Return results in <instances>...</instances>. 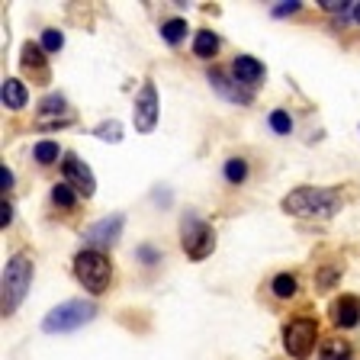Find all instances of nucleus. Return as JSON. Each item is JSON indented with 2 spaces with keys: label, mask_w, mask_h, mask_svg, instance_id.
I'll return each instance as SVG.
<instances>
[{
  "label": "nucleus",
  "mask_w": 360,
  "mask_h": 360,
  "mask_svg": "<svg viewBox=\"0 0 360 360\" xmlns=\"http://www.w3.org/2000/svg\"><path fill=\"white\" fill-rule=\"evenodd\" d=\"M94 135H97L100 142H122V122L120 120H103L100 126H94Z\"/></svg>",
  "instance_id": "nucleus-21"
},
{
  "label": "nucleus",
  "mask_w": 360,
  "mask_h": 360,
  "mask_svg": "<svg viewBox=\"0 0 360 360\" xmlns=\"http://www.w3.org/2000/svg\"><path fill=\"white\" fill-rule=\"evenodd\" d=\"M222 174H225V180H229L232 187H241V184L248 180V161L245 158H229L225 167H222Z\"/></svg>",
  "instance_id": "nucleus-19"
},
{
  "label": "nucleus",
  "mask_w": 360,
  "mask_h": 360,
  "mask_svg": "<svg viewBox=\"0 0 360 360\" xmlns=\"http://www.w3.org/2000/svg\"><path fill=\"white\" fill-rule=\"evenodd\" d=\"M319 357L322 360H347V345L345 341H325Z\"/></svg>",
  "instance_id": "nucleus-25"
},
{
  "label": "nucleus",
  "mask_w": 360,
  "mask_h": 360,
  "mask_svg": "<svg viewBox=\"0 0 360 360\" xmlns=\"http://www.w3.org/2000/svg\"><path fill=\"white\" fill-rule=\"evenodd\" d=\"M0 97H4L7 110H22V106L30 103V87H26L20 77H7L4 87H0Z\"/></svg>",
  "instance_id": "nucleus-13"
},
{
  "label": "nucleus",
  "mask_w": 360,
  "mask_h": 360,
  "mask_svg": "<svg viewBox=\"0 0 360 360\" xmlns=\"http://www.w3.org/2000/svg\"><path fill=\"white\" fill-rule=\"evenodd\" d=\"M158 116H161V100H158V87L151 81L142 84V90L135 94V103H132V122H135V132H155L158 129Z\"/></svg>",
  "instance_id": "nucleus-7"
},
{
  "label": "nucleus",
  "mask_w": 360,
  "mask_h": 360,
  "mask_svg": "<svg viewBox=\"0 0 360 360\" xmlns=\"http://www.w3.org/2000/svg\"><path fill=\"white\" fill-rule=\"evenodd\" d=\"M300 290V280L292 277V274H277V277L270 280V292L277 296V300H292Z\"/></svg>",
  "instance_id": "nucleus-17"
},
{
  "label": "nucleus",
  "mask_w": 360,
  "mask_h": 360,
  "mask_svg": "<svg viewBox=\"0 0 360 360\" xmlns=\"http://www.w3.org/2000/svg\"><path fill=\"white\" fill-rule=\"evenodd\" d=\"M97 306L90 300H68L61 306H55L52 312L42 319V331L45 335H65V331H77L87 322H94Z\"/></svg>",
  "instance_id": "nucleus-4"
},
{
  "label": "nucleus",
  "mask_w": 360,
  "mask_h": 360,
  "mask_svg": "<svg viewBox=\"0 0 360 360\" xmlns=\"http://www.w3.org/2000/svg\"><path fill=\"white\" fill-rule=\"evenodd\" d=\"M184 36H187V20L171 16V20L161 22V39H165L167 45H180V42H184Z\"/></svg>",
  "instance_id": "nucleus-18"
},
{
  "label": "nucleus",
  "mask_w": 360,
  "mask_h": 360,
  "mask_svg": "<svg viewBox=\"0 0 360 360\" xmlns=\"http://www.w3.org/2000/svg\"><path fill=\"white\" fill-rule=\"evenodd\" d=\"M302 10V0H283V4H274V10H270V13L277 16H292V13H300Z\"/></svg>",
  "instance_id": "nucleus-26"
},
{
  "label": "nucleus",
  "mask_w": 360,
  "mask_h": 360,
  "mask_svg": "<svg viewBox=\"0 0 360 360\" xmlns=\"http://www.w3.org/2000/svg\"><path fill=\"white\" fill-rule=\"evenodd\" d=\"M71 120H75V112L68 110V100L61 97V94H49V97H42V103H39V126H71Z\"/></svg>",
  "instance_id": "nucleus-10"
},
{
  "label": "nucleus",
  "mask_w": 360,
  "mask_h": 360,
  "mask_svg": "<svg viewBox=\"0 0 360 360\" xmlns=\"http://www.w3.org/2000/svg\"><path fill=\"white\" fill-rule=\"evenodd\" d=\"M210 84H212V90H216V94H222V97L232 100V103H251V94H248V90L232 87V84H238V81H229L222 71H210Z\"/></svg>",
  "instance_id": "nucleus-14"
},
{
  "label": "nucleus",
  "mask_w": 360,
  "mask_h": 360,
  "mask_svg": "<svg viewBox=\"0 0 360 360\" xmlns=\"http://www.w3.org/2000/svg\"><path fill=\"white\" fill-rule=\"evenodd\" d=\"M52 202L61 206V210H75L77 206V190L71 184H55L52 187Z\"/></svg>",
  "instance_id": "nucleus-20"
},
{
  "label": "nucleus",
  "mask_w": 360,
  "mask_h": 360,
  "mask_svg": "<svg viewBox=\"0 0 360 360\" xmlns=\"http://www.w3.org/2000/svg\"><path fill=\"white\" fill-rule=\"evenodd\" d=\"M331 322L338 328H357L360 325V300L357 296H341L331 302Z\"/></svg>",
  "instance_id": "nucleus-12"
},
{
  "label": "nucleus",
  "mask_w": 360,
  "mask_h": 360,
  "mask_svg": "<svg viewBox=\"0 0 360 360\" xmlns=\"http://www.w3.org/2000/svg\"><path fill=\"white\" fill-rule=\"evenodd\" d=\"M267 126L274 129L277 135H290V132H292V116H290L286 110H274V112L267 116Z\"/></svg>",
  "instance_id": "nucleus-23"
},
{
  "label": "nucleus",
  "mask_w": 360,
  "mask_h": 360,
  "mask_svg": "<svg viewBox=\"0 0 360 360\" xmlns=\"http://www.w3.org/2000/svg\"><path fill=\"white\" fill-rule=\"evenodd\" d=\"M319 7L325 13H347V10H354V4H347V0H319Z\"/></svg>",
  "instance_id": "nucleus-27"
},
{
  "label": "nucleus",
  "mask_w": 360,
  "mask_h": 360,
  "mask_svg": "<svg viewBox=\"0 0 360 360\" xmlns=\"http://www.w3.org/2000/svg\"><path fill=\"white\" fill-rule=\"evenodd\" d=\"M13 222V206H10L7 200L0 202V225H4V229H7V225Z\"/></svg>",
  "instance_id": "nucleus-30"
},
{
  "label": "nucleus",
  "mask_w": 360,
  "mask_h": 360,
  "mask_svg": "<svg viewBox=\"0 0 360 360\" xmlns=\"http://www.w3.org/2000/svg\"><path fill=\"white\" fill-rule=\"evenodd\" d=\"M219 45H222V42H219L216 32H212V30H200L193 36V55H196V58H202V61H210V58H216V55H219Z\"/></svg>",
  "instance_id": "nucleus-15"
},
{
  "label": "nucleus",
  "mask_w": 360,
  "mask_h": 360,
  "mask_svg": "<svg viewBox=\"0 0 360 360\" xmlns=\"http://www.w3.org/2000/svg\"><path fill=\"white\" fill-rule=\"evenodd\" d=\"M180 245H184L190 261H206L216 251V232L196 212H187V216L180 219Z\"/></svg>",
  "instance_id": "nucleus-5"
},
{
  "label": "nucleus",
  "mask_w": 360,
  "mask_h": 360,
  "mask_svg": "<svg viewBox=\"0 0 360 360\" xmlns=\"http://www.w3.org/2000/svg\"><path fill=\"white\" fill-rule=\"evenodd\" d=\"M351 13H354V20L360 22V4H354V10H351Z\"/></svg>",
  "instance_id": "nucleus-31"
},
{
  "label": "nucleus",
  "mask_w": 360,
  "mask_h": 360,
  "mask_svg": "<svg viewBox=\"0 0 360 360\" xmlns=\"http://www.w3.org/2000/svg\"><path fill=\"white\" fill-rule=\"evenodd\" d=\"M75 277L90 296H100V292L110 290L112 280V264L103 251H94V248H84L75 255Z\"/></svg>",
  "instance_id": "nucleus-3"
},
{
  "label": "nucleus",
  "mask_w": 360,
  "mask_h": 360,
  "mask_svg": "<svg viewBox=\"0 0 360 360\" xmlns=\"http://www.w3.org/2000/svg\"><path fill=\"white\" fill-rule=\"evenodd\" d=\"M32 274H36V267H32L30 255L16 251V255L7 257V264H4V280H0V286H4L0 315H13L16 309L22 306V300H26V292H30V286H32Z\"/></svg>",
  "instance_id": "nucleus-2"
},
{
  "label": "nucleus",
  "mask_w": 360,
  "mask_h": 360,
  "mask_svg": "<svg viewBox=\"0 0 360 360\" xmlns=\"http://www.w3.org/2000/svg\"><path fill=\"white\" fill-rule=\"evenodd\" d=\"M45 49V52H61L65 49V32L61 30H42V42H39Z\"/></svg>",
  "instance_id": "nucleus-24"
},
{
  "label": "nucleus",
  "mask_w": 360,
  "mask_h": 360,
  "mask_svg": "<svg viewBox=\"0 0 360 360\" xmlns=\"http://www.w3.org/2000/svg\"><path fill=\"white\" fill-rule=\"evenodd\" d=\"M22 68H36V71H42L45 68V49L39 42H26L22 45Z\"/></svg>",
  "instance_id": "nucleus-22"
},
{
  "label": "nucleus",
  "mask_w": 360,
  "mask_h": 360,
  "mask_svg": "<svg viewBox=\"0 0 360 360\" xmlns=\"http://www.w3.org/2000/svg\"><path fill=\"white\" fill-rule=\"evenodd\" d=\"M341 206V196L328 187H296L280 200V210L296 219H315V216H335Z\"/></svg>",
  "instance_id": "nucleus-1"
},
{
  "label": "nucleus",
  "mask_w": 360,
  "mask_h": 360,
  "mask_svg": "<svg viewBox=\"0 0 360 360\" xmlns=\"http://www.w3.org/2000/svg\"><path fill=\"white\" fill-rule=\"evenodd\" d=\"M32 158H36L39 165H55L58 158H65V151H61V145L58 142H52V139H42V142H36L32 145Z\"/></svg>",
  "instance_id": "nucleus-16"
},
{
  "label": "nucleus",
  "mask_w": 360,
  "mask_h": 360,
  "mask_svg": "<svg viewBox=\"0 0 360 360\" xmlns=\"http://www.w3.org/2000/svg\"><path fill=\"white\" fill-rule=\"evenodd\" d=\"M264 65L255 58V55H238V58L232 61V77L238 84H245V87H257V84L264 81Z\"/></svg>",
  "instance_id": "nucleus-11"
},
{
  "label": "nucleus",
  "mask_w": 360,
  "mask_h": 360,
  "mask_svg": "<svg viewBox=\"0 0 360 360\" xmlns=\"http://www.w3.org/2000/svg\"><path fill=\"white\" fill-rule=\"evenodd\" d=\"M135 255L142 257V261L148 264V267H155V264H161V251H155V248H151V245H142V248H139V251H135Z\"/></svg>",
  "instance_id": "nucleus-28"
},
{
  "label": "nucleus",
  "mask_w": 360,
  "mask_h": 360,
  "mask_svg": "<svg viewBox=\"0 0 360 360\" xmlns=\"http://www.w3.org/2000/svg\"><path fill=\"white\" fill-rule=\"evenodd\" d=\"M61 171H65V184H71L84 200H90V196L97 193V177H94V171L87 167V161H81V155L65 151V158H61Z\"/></svg>",
  "instance_id": "nucleus-9"
},
{
  "label": "nucleus",
  "mask_w": 360,
  "mask_h": 360,
  "mask_svg": "<svg viewBox=\"0 0 360 360\" xmlns=\"http://www.w3.org/2000/svg\"><path fill=\"white\" fill-rule=\"evenodd\" d=\"M315 341H319V322L300 315V319H290L283 325V351L292 360H306L315 351Z\"/></svg>",
  "instance_id": "nucleus-6"
},
{
  "label": "nucleus",
  "mask_w": 360,
  "mask_h": 360,
  "mask_svg": "<svg viewBox=\"0 0 360 360\" xmlns=\"http://www.w3.org/2000/svg\"><path fill=\"white\" fill-rule=\"evenodd\" d=\"M122 225H126V216H122V212H112V216L97 219L94 225L84 229V245L94 248V251H106V248H112L120 241Z\"/></svg>",
  "instance_id": "nucleus-8"
},
{
  "label": "nucleus",
  "mask_w": 360,
  "mask_h": 360,
  "mask_svg": "<svg viewBox=\"0 0 360 360\" xmlns=\"http://www.w3.org/2000/svg\"><path fill=\"white\" fill-rule=\"evenodd\" d=\"M0 184H4V200H7V193L13 190V171H10L7 165L0 167Z\"/></svg>",
  "instance_id": "nucleus-29"
}]
</instances>
